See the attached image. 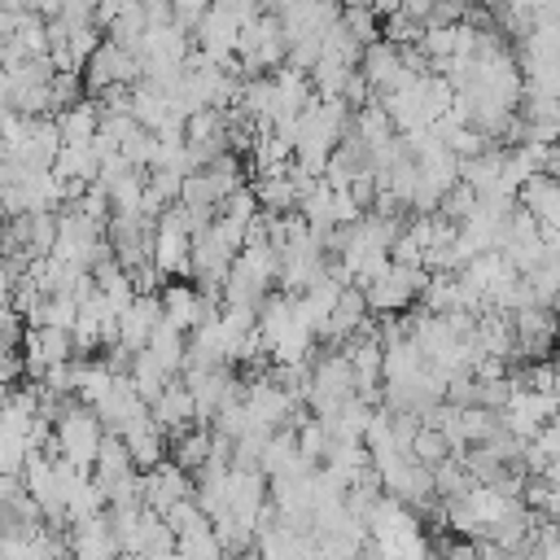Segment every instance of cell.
<instances>
[{
  "instance_id": "cell-1",
  "label": "cell",
  "mask_w": 560,
  "mask_h": 560,
  "mask_svg": "<svg viewBox=\"0 0 560 560\" xmlns=\"http://www.w3.org/2000/svg\"><path fill=\"white\" fill-rule=\"evenodd\" d=\"M101 420H96V411H88V407H70L61 420H57V451H61V459H70L74 468H83V464H92L96 455H101Z\"/></svg>"
},
{
  "instance_id": "cell-2",
  "label": "cell",
  "mask_w": 560,
  "mask_h": 560,
  "mask_svg": "<svg viewBox=\"0 0 560 560\" xmlns=\"http://www.w3.org/2000/svg\"><path fill=\"white\" fill-rule=\"evenodd\" d=\"M61 149H66V144H61L57 122H52V118H31L26 140L18 144V158L31 162V166H39V171H52V162H57Z\"/></svg>"
},
{
  "instance_id": "cell-3",
  "label": "cell",
  "mask_w": 560,
  "mask_h": 560,
  "mask_svg": "<svg viewBox=\"0 0 560 560\" xmlns=\"http://www.w3.org/2000/svg\"><path fill=\"white\" fill-rule=\"evenodd\" d=\"M57 131H61V144H66V149H88V144L96 140V131H101L96 105H92V101H79V105H70V109H61V114H57Z\"/></svg>"
},
{
  "instance_id": "cell-4",
  "label": "cell",
  "mask_w": 560,
  "mask_h": 560,
  "mask_svg": "<svg viewBox=\"0 0 560 560\" xmlns=\"http://www.w3.org/2000/svg\"><path fill=\"white\" fill-rule=\"evenodd\" d=\"M162 319L166 324H175V328H188V324H197L201 319V302H197V293L192 289H166V298H162Z\"/></svg>"
},
{
  "instance_id": "cell-5",
  "label": "cell",
  "mask_w": 560,
  "mask_h": 560,
  "mask_svg": "<svg viewBox=\"0 0 560 560\" xmlns=\"http://www.w3.org/2000/svg\"><path fill=\"white\" fill-rule=\"evenodd\" d=\"M79 74H52V109H70L79 105Z\"/></svg>"
},
{
  "instance_id": "cell-6",
  "label": "cell",
  "mask_w": 560,
  "mask_h": 560,
  "mask_svg": "<svg viewBox=\"0 0 560 560\" xmlns=\"http://www.w3.org/2000/svg\"><path fill=\"white\" fill-rule=\"evenodd\" d=\"M22 372H26L22 354H18L13 346H0V385H13V381H18Z\"/></svg>"
},
{
  "instance_id": "cell-7",
  "label": "cell",
  "mask_w": 560,
  "mask_h": 560,
  "mask_svg": "<svg viewBox=\"0 0 560 560\" xmlns=\"http://www.w3.org/2000/svg\"><path fill=\"white\" fill-rule=\"evenodd\" d=\"M13 284H18V271L0 258V306H4V302H13Z\"/></svg>"
}]
</instances>
